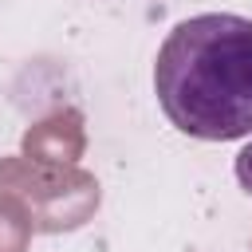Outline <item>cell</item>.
<instances>
[{"label":"cell","mask_w":252,"mask_h":252,"mask_svg":"<svg viewBox=\"0 0 252 252\" xmlns=\"http://www.w3.org/2000/svg\"><path fill=\"white\" fill-rule=\"evenodd\" d=\"M154 91L165 118L201 142L252 134V20L201 12L181 20L154 63Z\"/></svg>","instance_id":"obj_1"},{"label":"cell","mask_w":252,"mask_h":252,"mask_svg":"<svg viewBox=\"0 0 252 252\" xmlns=\"http://www.w3.org/2000/svg\"><path fill=\"white\" fill-rule=\"evenodd\" d=\"M236 181H240V185H244V193L252 197V142L236 154Z\"/></svg>","instance_id":"obj_2"}]
</instances>
